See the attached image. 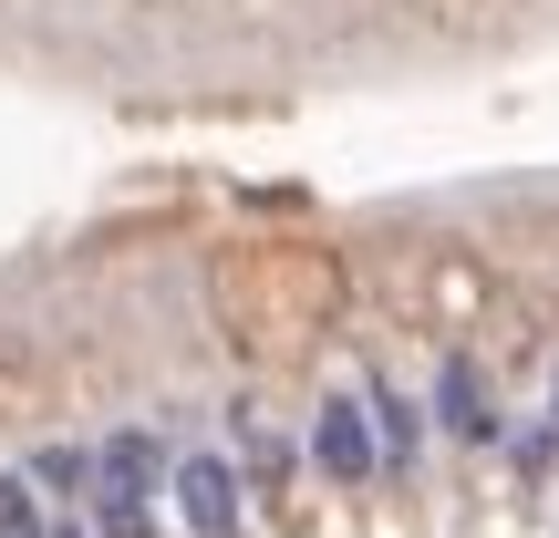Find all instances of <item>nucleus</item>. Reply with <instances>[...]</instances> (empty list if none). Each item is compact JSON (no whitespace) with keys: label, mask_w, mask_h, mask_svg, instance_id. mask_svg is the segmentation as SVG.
I'll return each mask as SVG.
<instances>
[{"label":"nucleus","mask_w":559,"mask_h":538,"mask_svg":"<svg viewBox=\"0 0 559 538\" xmlns=\"http://www.w3.org/2000/svg\"><path fill=\"white\" fill-rule=\"evenodd\" d=\"M0 538H559V166L0 239Z\"/></svg>","instance_id":"nucleus-1"},{"label":"nucleus","mask_w":559,"mask_h":538,"mask_svg":"<svg viewBox=\"0 0 559 538\" xmlns=\"http://www.w3.org/2000/svg\"><path fill=\"white\" fill-rule=\"evenodd\" d=\"M559 0H0V94L115 124H280L498 83Z\"/></svg>","instance_id":"nucleus-2"}]
</instances>
